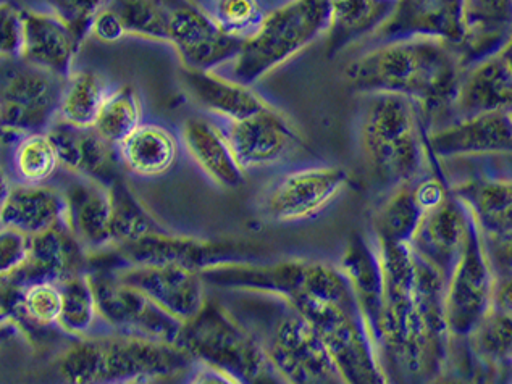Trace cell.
I'll return each instance as SVG.
<instances>
[{
    "instance_id": "1",
    "label": "cell",
    "mask_w": 512,
    "mask_h": 384,
    "mask_svg": "<svg viewBox=\"0 0 512 384\" xmlns=\"http://www.w3.org/2000/svg\"><path fill=\"white\" fill-rule=\"evenodd\" d=\"M204 283L282 297L314 326L348 384H385L377 346L341 268L314 260L230 263L201 273Z\"/></svg>"
},
{
    "instance_id": "2",
    "label": "cell",
    "mask_w": 512,
    "mask_h": 384,
    "mask_svg": "<svg viewBox=\"0 0 512 384\" xmlns=\"http://www.w3.org/2000/svg\"><path fill=\"white\" fill-rule=\"evenodd\" d=\"M385 276L377 351L383 372L424 383L443 373L451 334L445 318L446 284L411 244H377Z\"/></svg>"
},
{
    "instance_id": "3",
    "label": "cell",
    "mask_w": 512,
    "mask_h": 384,
    "mask_svg": "<svg viewBox=\"0 0 512 384\" xmlns=\"http://www.w3.org/2000/svg\"><path fill=\"white\" fill-rule=\"evenodd\" d=\"M466 67L458 49L443 39H395L382 42L349 63L345 78L361 94L406 97L430 118L453 110L454 99Z\"/></svg>"
},
{
    "instance_id": "4",
    "label": "cell",
    "mask_w": 512,
    "mask_h": 384,
    "mask_svg": "<svg viewBox=\"0 0 512 384\" xmlns=\"http://www.w3.org/2000/svg\"><path fill=\"white\" fill-rule=\"evenodd\" d=\"M194 362L178 344L104 331L75 339L60 375L72 384L152 383L185 375Z\"/></svg>"
},
{
    "instance_id": "5",
    "label": "cell",
    "mask_w": 512,
    "mask_h": 384,
    "mask_svg": "<svg viewBox=\"0 0 512 384\" xmlns=\"http://www.w3.org/2000/svg\"><path fill=\"white\" fill-rule=\"evenodd\" d=\"M422 112L406 97L372 94L362 123V142L378 183L395 189L422 178L429 149Z\"/></svg>"
},
{
    "instance_id": "6",
    "label": "cell",
    "mask_w": 512,
    "mask_h": 384,
    "mask_svg": "<svg viewBox=\"0 0 512 384\" xmlns=\"http://www.w3.org/2000/svg\"><path fill=\"white\" fill-rule=\"evenodd\" d=\"M177 344L196 362L219 368L235 384L280 381L256 334L215 299H206L198 314L183 323Z\"/></svg>"
},
{
    "instance_id": "7",
    "label": "cell",
    "mask_w": 512,
    "mask_h": 384,
    "mask_svg": "<svg viewBox=\"0 0 512 384\" xmlns=\"http://www.w3.org/2000/svg\"><path fill=\"white\" fill-rule=\"evenodd\" d=\"M328 25V0H285L275 5L257 33L243 42L233 60L231 80L252 86L311 46L327 33Z\"/></svg>"
},
{
    "instance_id": "8",
    "label": "cell",
    "mask_w": 512,
    "mask_h": 384,
    "mask_svg": "<svg viewBox=\"0 0 512 384\" xmlns=\"http://www.w3.org/2000/svg\"><path fill=\"white\" fill-rule=\"evenodd\" d=\"M259 322L262 330H249L256 334L265 355L275 372L286 383L340 384L345 383L340 368L328 351L314 326L307 322L293 305L282 297Z\"/></svg>"
},
{
    "instance_id": "9",
    "label": "cell",
    "mask_w": 512,
    "mask_h": 384,
    "mask_svg": "<svg viewBox=\"0 0 512 384\" xmlns=\"http://www.w3.org/2000/svg\"><path fill=\"white\" fill-rule=\"evenodd\" d=\"M65 80L21 59H0V144L44 133L59 117Z\"/></svg>"
},
{
    "instance_id": "10",
    "label": "cell",
    "mask_w": 512,
    "mask_h": 384,
    "mask_svg": "<svg viewBox=\"0 0 512 384\" xmlns=\"http://www.w3.org/2000/svg\"><path fill=\"white\" fill-rule=\"evenodd\" d=\"M118 260L114 268L131 265H175L191 272L202 273L209 268L230 263H259L264 249L243 239H198L178 236L172 231L151 234L133 243L109 249Z\"/></svg>"
},
{
    "instance_id": "11",
    "label": "cell",
    "mask_w": 512,
    "mask_h": 384,
    "mask_svg": "<svg viewBox=\"0 0 512 384\" xmlns=\"http://www.w3.org/2000/svg\"><path fill=\"white\" fill-rule=\"evenodd\" d=\"M101 333L139 336V338L177 344L183 322L165 312L146 294L118 280L109 268H89Z\"/></svg>"
},
{
    "instance_id": "12",
    "label": "cell",
    "mask_w": 512,
    "mask_h": 384,
    "mask_svg": "<svg viewBox=\"0 0 512 384\" xmlns=\"http://www.w3.org/2000/svg\"><path fill=\"white\" fill-rule=\"evenodd\" d=\"M496 270L474 218L466 246L445 288V318L451 338L464 339L493 309Z\"/></svg>"
},
{
    "instance_id": "13",
    "label": "cell",
    "mask_w": 512,
    "mask_h": 384,
    "mask_svg": "<svg viewBox=\"0 0 512 384\" xmlns=\"http://www.w3.org/2000/svg\"><path fill=\"white\" fill-rule=\"evenodd\" d=\"M167 44L188 70H215L233 62L243 41L220 30L196 0H170Z\"/></svg>"
},
{
    "instance_id": "14",
    "label": "cell",
    "mask_w": 512,
    "mask_h": 384,
    "mask_svg": "<svg viewBox=\"0 0 512 384\" xmlns=\"http://www.w3.org/2000/svg\"><path fill=\"white\" fill-rule=\"evenodd\" d=\"M236 162L244 172L282 162L303 147V138L293 123L272 105L223 130Z\"/></svg>"
},
{
    "instance_id": "15",
    "label": "cell",
    "mask_w": 512,
    "mask_h": 384,
    "mask_svg": "<svg viewBox=\"0 0 512 384\" xmlns=\"http://www.w3.org/2000/svg\"><path fill=\"white\" fill-rule=\"evenodd\" d=\"M341 167L306 168L283 176L264 199V213L275 222H299L322 212L348 183Z\"/></svg>"
},
{
    "instance_id": "16",
    "label": "cell",
    "mask_w": 512,
    "mask_h": 384,
    "mask_svg": "<svg viewBox=\"0 0 512 384\" xmlns=\"http://www.w3.org/2000/svg\"><path fill=\"white\" fill-rule=\"evenodd\" d=\"M118 280L146 294L159 307L188 322L206 302V283L201 275L175 265H131L109 268Z\"/></svg>"
},
{
    "instance_id": "17",
    "label": "cell",
    "mask_w": 512,
    "mask_h": 384,
    "mask_svg": "<svg viewBox=\"0 0 512 384\" xmlns=\"http://www.w3.org/2000/svg\"><path fill=\"white\" fill-rule=\"evenodd\" d=\"M471 220L464 202L450 192L438 207L422 215L409 241L414 252L440 273L445 284L464 251Z\"/></svg>"
},
{
    "instance_id": "18",
    "label": "cell",
    "mask_w": 512,
    "mask_h": 384,
    "mask_svg": "<svg viewBox=\"0 0 512 384\" xmlns=\"http://www.w3.org/2000/svg\"><path fill=\"white\" fill-rule=\"evenodd\" d=\"M47 134L65 172L97 181L107 188L125 176L118 146L105 141L94 126H75L55 120Z\"/></svg>"
},
{
    "instance_id": "19",
    "label": "cell",
    "mask_w": 512,
    "mask_h": 384,
    "mask_svg": "<svg viewBox=\"0 0 512 384\" xmlns=\"http://www.w3.org/2000/svg\"><path fill=\"white\" fill-rule=\"evenodd\" d=\"M81 272H88V254L63 222L51 230L30 236L25 262L7 280L0 281V291L39 281L60 283Z\"/></svg>"
},
{
    "instance_id": "20",
    "label": "cell",
    "mask_w": 512,
    "mask_h": 384,
    "mask_svg": "<svg viewBox=\"0 0 512 384\" xmlns=\"http://www.w3.org/2000/svg\"><path fill=\"white\" fill-rule=\"evenodd\" d=\"M464 34L462 0H396L390 17L374 36L380 42L424 36L458 47Z\"/></svg>"
},
{
    "instance_id": "21",
    "label": "cell",
    "mask_w": 512,
    "mask_h": 384,
    "mask_svg": "<svg viewBox=\"0 0 512 384\" xmlns=\"http://www.w3.org/2000/svg\"><path fill=\"white\" fill-rule=\"evenodd\" d=\"M451 192L471 212L483 238L498 247V262L493 268H501V275H511V181L475 178L458 184Z\"/></svg>"
},
{
    "instance_id": "22",
    "label": "cell",
    "mask_w": 512,
    "mask_h": 384,
    "mask_svg": "<svg viewBox=\"0 0 512 384\" xmlns=\"http://www.w3.org/2000/svg\"><path fill=\"white\" fill-rule=\"evenodd\" d=\"M512 146L511 110L480 113L427 134V149L440 159L467 155L509 154Z\"/></svg>"
},
{
    "instance_id": "23",
    "label": "cell",
    "mask_w": 512,
    "mask_h": 384,
    "mask_svg": "<svg viewBox=\"0 0 512 384\" xmlns=\"http://www.w3.org/2000/svg\"><path fill=\"white\" fill-rule=\"evenodd\" d=\"M511 105L512 44L508 41L498 51L464 70L453 112L459 120L480 113L511 110Z\"/></svg>"
},
{
    "instance_id": "24",
    "label": "cell",
    "mask_w": 512,
    "mask_h": 384,
    "mask_svg": "<svg viewBox=\"0 0 512 384\" xmlns=\"http://www.w3.org/2000/svg\"><path fill=\"white\" fill-rule=\"evenodd\" d=\"M65 172V170H63ZM62 194L65 199V223L88 255L114 247L110 231L109 188L97 181L65 172Z\"/></svg>"
},
{
    "instance_id": "25",
    "label": "cell",
    "mask_w": 512,
    "mask_h": 384,
    "mask_svg": "<svg viewBox=\"0 0 512 384\" xmlns=\"http://www.w3.org/2000/svg\"><path fill=\"white\" fill-rule=\"evenodd\" d=\"M21 51L18 59L33 67L68 78L72 75L80 42L54 13L21 9Z\"/></svg>"
},
{
    "instance_id": "26",
    "label": "cell",
    "mask_w": 512,
    "mask_h": 384,
    "mask_svg": "<svg viewBox=\"0 0 512 384\" xmlns=\"http://www.w3.org/2000/svg\"><path fill=\"white\" fill-rule=\"evenodd\" d=\"M340 268L351 283L357 304L377 346L385 296V276L377 246L370 244L362 234L354 233L349 238Z\"/></svg>"
},
{
    "instance_id": "27",
    "label": "cell",
    "mask_w": 512,
    "mask_h": 384,
    "mask_svg": "<svg viewBox=\"0 0 512 384\" xmlns=\"http://www.w3.org/2000/svg\"><path fill=\"white\" fill-rule=\"evenodd\" d=\"M63 222L65 199L59 186L10 184L0 209V225L34 236Z\"/></svg>"
},
{
    "instance_id": "28",
    "label": "cell",
    "mask_w": 512,
    "mask_h": 384,
    "mask_svg": "<svg viewBox=\"0 0 512 384\" xmlns=\"http://www.w3.org/2000/svg\"><path fill=\"white\" fill-rule=\"evenodd\" d=\"M181 81L196 104L228 122L243 120L269 105L251 86L222 78L214 70L183 68Z\"/></svg>"
},
{
    "instance_id": "29",
    "label": "cell",
    "mask_w": 512,
    "mask_h": 384,
    "mask_svg": "<svg viewBox=\"0 0 512 384\" xmlns=\"http://www.w3.org/2000/svg\"><path fill=\"white\" fill-rule=\"evenodd\" d=\"M466 34L456 49L464 67L511 41L512 0H462Z\"/></svg>"
},
{
    "instance_id": "30",
    "label": "cell",
    "mask_w": 512,
    "mask_h": 384,
    "mask_svg": "<svg viewBox=\"0 0 512 384\" xmlns=\"http://www.w3.org/2000/svg\"><path fill=\"white\" fill-rule=\"evenodd\" d=\"M183 142L202 172L222 188L240 189L246 183V172L236 162L219 125L206 118H188L183 125Z\"/></svg>"
},
{
    "instance_id": "31",
    "label": "cell",
    "mask_w": 512,
    "mask_h": 384,
    "mask_svg": "<svg viewBox=\"0 0 512 384\" xmlns=\"http://www.w3.org/2000/svg\"><path fill=\"white\" fill-rule=\"evenodd\" d=\"M330 25L325 54L328 59L353 46L354 42L374 36L388 20L395 2L391 0H328Z\"/></svg>"
},
{
    "instance_id": "32",
    "label": "cell",
    "mask_w": 512,
    "mask_h": 384,
    "mask_svg": "<svg viewBox=\"0 0 512 384\" xmlns=\"http://www.w3.org/2000/svg\"><path fill=\"white\" fill-rule=\"evenodd\" d=\"M123 170L139 178H156L172 170L178 159V142L167 128L141 123L118 144Z\"/></svg>"
},
{
    "instance_id": "33",
    "label": "cell",
    "mask_w": 512,
    "mask_h": 384,
    "mask_svg": "<svg viewBox=\"0 0 512 384\" xmlns=\"http://www.w3.org/2000/svg\"><path fill=\"white\" fill-rule=\"evenodd\" d=\"M10 184H47L60 172L59 157L47 131L23 134L10 144Z\"/></svg>"
},
{
    "instance_id": "34",
    "label": "cell",
    "mask_w": 512,
    "mask_h": 384,
    "mask_svg": "<svg viewBox=\"0 0 512 384\" xmlns=\"http://www.w3.org/2000/svg\"><path fill=\"white\" fill-rule=\"evenodd\" d=\"M109 196L110 231L114 247L170 231L139 201L126 183L125 176L110 184Z\"/></svg>"
},
{
    "instance_id": "35",
    "label": "cell",
    "mask_w": 512,
    "mask_h": 384,
    "mask_svg": "<svg viewBox=\"0 0 512 384\" xmlns=\"http://www.w3.org/2000/svg\"><path fill=\"white\" fill-rule=\"evenodd\" d=\"M107 81L91 70H73L63 86L57 120L75 126H93L109 96Z\"/></svg>"
},
{
    "instance_id": "36",
    "label": "cell",
    "mask_w": 512,
    "mask_h": 384,
    "mask_svg": "<svg viewBox=\"0 0 512 384\" xmlns=\"http://www.w3.org/2000/svg\"><path fill=\"white\" fill-rule=\"evenodd\" d=\"M59 330L70 338H84L99 331L96 299L88 272L76 273L60 281Z\"/></svg>"
},
{
    "instance_id": "37",
    "label": "cell",
    "mask_w": 512,
    "mask_h": 384,
    "mask_svg": "<svg viewBox=\"0 0 512 384\" xmlns=\"http://www.w3.org/2000/svg\"><path fill=\"white\" fill-rule=\"evenodd\" d=\"M424 213L414 196L412 183L393 189L372 223L377 244L409 243Z\"/></svg>"
},
{
    "instance_id": "38",
    "label": "cell",
    "mask_w": 512,
    "mask_h": 384,
    "mask_svg": "<svg viewBox=\"0 0 512 384\" xmlns=\"http://www.w3.org/2000/svg\"><path fill=\"white\" fill-rule=\"evenodd\" d=\"M141 123H143L141 96L135 86L125 84L109 92L93 126L105 141L118 146Z\"/></svg>"
},
{
    "instance_id": "39",
    "label": "cell",
    "mask_w": 512,
    "mask_h": 384,
    "mask_svg": "<svg viewBox=\"0 0 512 384\" xmlns=\"http://www.w3.org/2000/svg\"><path fill=\"white\" fill-rule=\"evenodd\" d=\"M270 0H204L202 7L223 33L246 41L252 38L270 12Z\"/></svg>"
},
{
    "instance_id": "40",
    "label": "cell",
    "mask_w": 512,
    "mask_h": 384,
    "mask_svg": "<svg viewBox=\"0 0 512 384\" xmlns=\"http://www.w3.org/2000/svg\"><path fill=\"white\" fill-rule=\"evenodd\" d=\"M107 5L122 20L126 34L167 42L170 0H109Z\"/></svg>"
},
{
    "instance_id": "41",
    "label": "cell",
    "mask_w": 512,
    "mask_h": 384,
    "mask_svg": "<svg viewBox=\"0 0 512 384\" xmlns=\"http://www.w3.org/2000/svg\"><path fill=\"white\" fill-rule=\"evenodd\" d=\"M512 318L509 312L492 309L477 326L471 339L472 351L485 364L495 368L511 367Z\"/></svg>"
},
{
    "instance_id": "42",
    "label": "cell",
    "mask_w": 512,
    "mask_h": 384,
    "mask_svg": "<svg viewBox=\"0 0 512 384\" xmlns=\"http://www.w3.org/2000/svg\"><path fill=\"white\" fill-rule=\"evenodd\" d=\"M49 10L70 28L76 41L83 46L88 38L91 23L97 13L107 7L109 0H46Z\"/></svg>"
},
{
    "instance_id": "43",
    "label": "cell",
    "mask_w": 512,
    "mask_h": 384,
    "mask_svg": "<svg viewBox=\"0 0 512 384\" xmlns=\"http://www.w3.org/2000/svg\"><path fill=\"white\" fill-rule=\"evenodd\" d=\"M30 236L0 225V281L7 280L25 262Z\"/></svg>"
},
{
    "instance_id": "44",
    "label": "cell",
    "mask_w": 512,
    "mask_h": 384,
    "mask_svg": "<svg viewBox=\"0 0 512 384\" xmlns=\"http://www.w3.org/2000/svg\"><path fill=\"white\" fill-rule=\"evenodd\" d=\"M21 9L5 0L0 2V59H18L21 51Z\"/></svg>"
},
{
    "instance_id": "45",
    "label": "cell",
    "mask_w": 512,
    "mask_h": 384,
    "mask_svg": "<svg viewBox=\"0 0 512 384\" xmlns=\"http://www.w3.org/2000/svg\"><path fill=\"white\" fill-rule=\"evenodd\" d=\"M89 34H93L94 38L105 42V44H115V42L122 41L125 38L126 31L117 13L107 5L105 9L97 13L96 18L91 23Z\"/></svg>"
},
{
    "instance_id": "46",
    "label": "cell",
    "mask_w": 512,
    "mask_h": 384,
    "mask_svg": "<svg viewBox=\"0 0 512 384\" xmlns=\"http://www.w3.org/2000/svg\"><path fill=\"white\" fill-rule=\"evenodd\" d=\"M18 333H20V326L13 318L0 322V347L4 346L10 339L15 338Z\"/></svg>"
},
{
    "instance_id": "47",
    "label": "cell",
    "mask_w": 512,
    "mask_h": 384,
    "mask_svg": "<svg viewBox=\"0 0 512 384\" xmlns=\"http://www.w3.org/2000/svg\"><path fill=\"white\" fill-rule=\"evenodd\" d=\"M10 181L5 175L4 168L0 167V209H2V204H4L5 196H7V192H9Z\"/></svg>"
},
{
    "instance_id": "48",
    "label": "cell",
    "mask_w": 512,
    "mask_h": 384,
    "mask_svg": "<svg viewBox=\"0 0 512 384\" xmlns=\"http://www.w3.org/2000/svg\"><path fill=\"white\" fill-rule=\"evenodd\" d=\"M12 318L9 310L5 309L4 305H0V322H5V320H9Z\"/></svg>"
},
{
    "instance_id": "49",
    "label": "cell",
    "mask_w": 512,
    "mask_h": 384,
    "mask_svg": "<svg viewBox=\"0 0 512 384\" xmlns=\"http://www.w3.org/2000/svg\"><path fill=\"white\" fill-rule=\"evenodd\" d=\"M196 2H198V4H202V2H204V0H196Z\"/></svg>"
},
{
    "instance_id": "50",
    "label": "cell",
    "mask_w": 512,
    "mask_h": 384,
    "mask_svg": "<svg viewBox=\"0 0 512 384\" xmlns=\"http://www.w3.org/2000/svg\"><path fill=\"white\" fill-rule=\"evenodd\" d=\"M391 2H396V0H391Z\"/></svg>"
},
{
    "instance_id": "51",
    "label": "cell",
    "mask_w": 512,
    "mask_h": 384,
    "mask_svg": "<svg viewBox=\"0 0 512 384\" xmlns=\"http://www.w3.org/2000/svg\"><path fill=\"white\" fill-rule=\"evenodd\" d=\"M0 2H5V0H0Z\"/></svg>"
},
{
    "instance_id": "52",
    "label": "cell",
    "mask_w": 512,
    "mask_h": 384,
    "mask_svg": "<svg viewBox=\"0 0 512 384\" xmlns=\"http://www.w3.org/2000/svg\"><path fill=\"white\" fill-rule=\"evenodd\" d=\"M0 146H2V144H0Z\"/></svg>"
}]
</instances>
